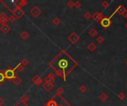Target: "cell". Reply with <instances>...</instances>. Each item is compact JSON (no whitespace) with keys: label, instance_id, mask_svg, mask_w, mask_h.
I'll return each mask as SVG.
<instances>
[{"label":"cell","instance_id":"52a82bcc","mask_svg":"<svg viewBox=\"0 0 127 106\" xmlns=\"http://www.w3.org/2000/svg\"><path fill=\"white\" fill-rule=\"evenodd\" d=\"M42 88H43L46 91H50L54 88V84L45 83L42 84Z\"/></svg>","mask_w":127,"mask_h":106},{"label":"cell","instance_id":"30bf717a","mask_svg":"<svg viewBox=\"0 0 127 106\" xmlns=\"http://www.w3.org/2000/svg\"><path fill=\"white\" fill-rule=\"evenodd\" d=\"M12 82L15 84V85H19L21 83H22V79L18 77V76H16L14 79L12 80Z\"/></svg>","mask_w":127,"mask_h":106},{"label":"cell","instance_id":"8992f818","mask_svg":"<svg viewBox=\"0 0 127 106\" xmlns=\"http://www.w3.org/2000/svg\"><path fill=\"white\" fill-rule=\"evenodd\" d=\"M55 81V78L54 76L52 73H50L45 78V82L48 83H52Z\"/></svg>","mask_w":127,"mask_h":106},{"label":"cell","instance_id":"4fadbf2b","mask_svg":"<svg viewBox=\"0 0 127 106\" xmlns=\"http://www.w3.org/2000/svg\"><path fill=\"white\" fill-rule=\"evenodd\" d=\"M29 100V97L28 95H23L22 97H21V99H20V102H23V103H25V102H27Z\"/></svg>","mask_w":127,"mask_h":106},{"label":"cell","instance_id":"6da1fadb","mask_svg":"<svg viewBox=\"0 0 127 106\" xmlns=\"http://www.w3.org/2000/svg\"><path fill=\"white\" fill-rule=\"evenodd\" d=\"M4 74H5V77L6 80H12L13 79H14L16 76V71L14 69H12V68H7L5 72H4Z\"/></svg>","mask_w":127,"mask_h":106},{"label":"cell","instance_id":"e0dca14e","mask_svg":"<svg viewBox=\"0 0 127 106\" xmlns=\"http://www.w3.org/2000/svg\"><path fill=\"white\" fill-rule=\"evenodd\" d=\"M59 64L60 65V66H61V67L64 68V67H66V66H67L68 63H67V61H66V60H61V61L60 62V63H59Z\"/></svg>","mask_w":127,"mask_h":106},{"label":"cell","instance_id":"5bb4252c","mask_svg":"<svg viewBox=\"0 0 127 106\" xmlns=\"http://www.w3.org/2000/svg\"><path fill=\"white\" fill-rule=\"evenodd\" d=\"M20 64H21L23 66H26L28 65L29 61H28V60L27 58H23V59L22 60V61H21Z\"/></svg>","mask_w":127,"mask_h":106},{"label":"cell","instance_id":"7a4b0ae2","mask_svg":"<svg viewBox=\"0 0 127 106\" xmlns=\"http://www.w3.org/2000/svg\"><path fill=\"white\" fill-rule=\"evenodd\" d=\"M13 16L16 18V19H19L24 16L25 12H24V11L22 10V8H20L19 7H16L14 10L13 11Z\"/></svg>","mask_w":127,"mask_h":106},{"label":"cell","instance_id":"d6986e66","mask_svg":"<svg viewBox=\"0 0 127 106\" xmlns=\"http://www.w3.org/2000/svg\"><path fill=\"white\" fill-rule=\"evenodd\" d=\"M47 106H57V103L54 100H50L48 102Z\"/></svg>","mask_w":127,"mask_h":106},{"label":"cell","instance_id":"2e32d148","mask_svg":"<svg viewBox=\"0 0 127 106\" xmlns=\"http://www.w3.org/2000/svg\"><path fill=\"white\" fill-rule=\"evenodd\" d=\"M52 23H53L54 25L57 26V25H59V24H60V20L57 17H55L54 19H53V21H52Z\"/></svg>","mask_w":127,"mask_h":106},{"label":"cell","instance_id":"44dd1931","mask_svg":"<svg viewBox=\"0 0 127 106\" xmlns=\"http://www.w3.org/2000/svg\"><path fill=\"white\" fill-rule=\"evenodd\" d=\"M63 92V90H62V88H59L58 90H57V93H62Z\"/></svg>","mask_w":127,"mask_h":106},{"label":"cell","instance_id":"ac0fdd59","mask_svg":"<svg viewBox=\"0 0 127 106\" xmlns=\"http://www.w3.org/2000/svg\"><path fill=\"white\" fill-rule=\"evenodd\" d=\"M16 19V18L13 16V15H11L10 16H8V21H10L11 22H14Z\"/></svg>","mask_w":127,"mask_h":106},{"label":"cell","instance_id":"9c48e42d","mask_svg":"<svg viewBox=\"0 0 127 106\" xmlns=\"http://www.w3.org/2000/svg\"><path fill=\"white\" fill-rule=\"evenodd\" d=\"M20 38H21L23 41L27 40V39L29 38V33H28L26 30H23V31L20 33Z\"/></svg>","mask_w":127,"mask_h":106},{"label":"cell","instance_id":"3957f363","mask_svg":"<svg viewBox=\"0 0 127 106\" xmlns=\"http://www.w3.org/2000/svg\"><path fill=\"white\" fill-rule=\"evenodd\" d=\"M42 11L40 9L37 7V6H34L33 8H31V10L30 11V13L33 16V17H38L39 16V15L41 14Z\"/></svg>","mask_w":127,"mask_h":106},{"label":"cell","instance_id":"8fae6325","mask_svg":"<svg viewBox=\"0 0 127 106\" xmlns=\"http://www.w3.org/2000/svg\"><path fill=\"white\" fill-rule=\"evenodd\" d=\"M14 69H15V71H17V72H22L25 70V66H23L21 64H19L18 65H16V66Z\"/></svg>","mask_w":127,"mask_h":106},{"label":"cell","instance_id":"5b68a950","mask_svg":"<svg viewBox=\"0 0 127 106\" xmlns=\"http://www.w3.org/2000/svg\"><path fill=\"white\" fill-rule=\"evenodd\" d=\"M32 82L37 85H39L42 83V79L39 75H35L32 78Z\"/></svg>","mask_w":127,"mask_h":106},{"label":"cell","instance_id":"277c9868","mask_svg":"<svg viewBox=\"0 0 127 106\" xmlns=\"http://www.w3.org/2000/svg\"><path fill=\"white\" fill-rule=\"evenodd\" d=\"M8 21V16L5 13H0V24H5Z\"/></svg>","mask_w":127,"mask_h":106},{"label":"cell","instance_id":"ffe728a7","mask_svg":"<svg viewBox=\"0 0 127 106\" xmlns=\"http://www.w3.org/2000/svg\"><path fill=\"white\" fill-rule=\"evenodd\" d=\"M5 104V100L3 98H2L1 96H0V106H2Z\"/></svg>","mask_w":127,"mask_h":106},{"label":"cell","instance_id":"7c38bea8","mask_svg":"<svg viewBox=\"0 0 127 106\" xmlns=\"http://www.w3.org/2000/svg\"><path fill=\"white\" fill-rule=\"evenodd\" d=\"M5 74H4V71L0 69V84H2L5 81Z\"/></svg>","mask_w":127,"mask_h":106},{"label":"cell","instance_id":"9a60e30c","mask_svg":"<svg viewBox=\"0 0 127 106\" xmlns=\"http://www.w3.org/2000/svg\"><path fill=\"white\" fill-rule=\"evenodd\" d=\"M18 4H19V7L22 8V7L28 4V2L25 1V0H22V1H20V2H18Z\"/></svg>","mask_w":127,"mask_h":106},{"label":"cell","instance_id":"ba28073f","mask_svg":"<svg viewBox=\"0 0 127 106\" xmlns=\"http://www.w3.org/2000/svg\"><path fill=\"white\" fill-rule=\"evenodd\" d=\"M0 30H1V31H2L3 33L6 34V33H7L8 32L10 31L11 27H10L9 25H7V24H3V25L1 26V27H0Z\"/></svg>","mask_w":127,"mask_h":106}]
</instances>
